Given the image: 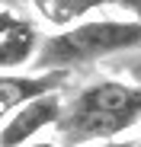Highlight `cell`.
Returning a JSON list of instances; mask_svg holds the SVG:
<instances>
[{
	"instance_id": "cell-3",
	"label": "cell",
	"mask_w": 141,
	"mask_h": 147,
	"mask_svg": "<svg viewBox=\"0 0 141 147\" xmlns=\"http://www.w3.org/2000/svg\"><path fill=\"white\" fill-rule=\"evenodd\" d=\"M64 118V102L58 93H48L42 99H32L29 106H22L3 128H0V147H29V141L45 131V128H58Z\"/></svg>"
},
{
	"instance_id": "cell-9",
	"label": "cell",
	"mask_w": 141,
	"mask_h": 147,
	"mask_svg": "<svg viewBox=\"0 0 141 147\" xmlns=\"http://www.w3.org/2000/svg\"><path fill=\"white\" fill-rule=\"evenodd\" d=\"M90 147H132V144H125V141H112V144H90Z\"/></svg>"
},
{
	"instance_id": "cell-8",
	"label": "cell",
	"mask_w": 141,
	"mask_h": 147,
	"mask_svg": "<svg viewBox=\"0 0 141 147\" xmlns=\"http://www.w3.org/2000/svg\"><path fill=\"white\" fill-rule=\"evenodd\" d=\"M122 7L135 10V13H138V22H141V0H128V3H122Z\"/></svg>"
},
{
	"instance_id": "cell-4",
	"label": "cell",
	"mask_w": 141,
	"mask_h": 147,
	"mask_svg": "<svg viewBox=\"0 0 141 147\" xmlns=\"http://www.w3.org/2000/svg\"><path fill=\"white\" fill-rule=\"evenodd\" d=\"M67 80V70L52 74H0V128L32 99L55 93Z\"/></svg>"
},
{
	"instance_id": "cell-10",
	"label": "cell",
	"mask_w": 141,
	"mask_h": 147,
	"mask_svg": "<svg viewBox=\"0 0 141 147\" xmlns=\"http://www.w3.org/2000/svg\"><path fill=\"white\" fill-rule=\"evenodd\" d=\"M29 147H55V141H39V144H29Z\"/></svg>"
},
{
	"instance_id": "cell-6",
	"label": "cell",
	"mask_w": 141,
	"mask_h": 147,
	"mask_svg": "<svg viewBox=\"0 0 141 147\" xmlns=\"http://www.w3.org/2000/svg\"><path fill=\"white\" fill-rule=\"evenodd\" d=\"M42 10V16L55 22V26H70L74 19H80L83 13L96 10L100 0H45V3H35Z\"/></svg>"
},
{
	"instance_id": "cell-7",
	"label": "cell",
	"mask_w": 141,
	"mask_h": 147,
	"mask_svg": "<svg viewBox=\"0 0 141 147\" xmlns=\"http://www.w3.org/2000/svg\"><path fill=\"white\" fill-rule=\"evenodd\" d=\"M16 22H19V16H16L13 10H0V38H3V35L16 26Z\"/></svg>"
},
{
	"instance_id": "cell-2",
	"label": "cell",
	"mask_w": 141,
	"mask_h": 147,
	"mask_svg": "<svg viewBox=\"0 0 141 147\" xmlns=\"http://www.w3.org/2000/svg\"><path fill=\"white\" fill-rule=\"evenodd\" d=\"M141 48V22L138 19H96V22H80L74 29H64L52 38H45L32 67L39 74L52 70H70L74 64H90L115 51Z\"/></svg>"
},
{
	"instance_id": "cell-1",
	"label": "cell",
	"mask_w": 141,
	"mask_h": 147,
	"mask_svg": "<svg viewBox=\"0 0 141 147\" xmlns=\"http://www.w3.org/2000/svg\"><path fill=\"white\" fill-rule=\"evenodd\" d=\"M141 121V83L100 80L74 96L58 125L61 141L70 147L112 144L115 134Z\"/></svg>"
},
{
	"instance_id": "cell-5",
	"label": "cell",
	"mask_w": 141,
	"mask_h": 147,
	"mask_svg": "<svg viewBox=\"0 0 141 147\" xmlns=\"http://www.w3.org/2000/svg\"><path fill=\"white\" fill-rule=\"evenodd\" d=\"M39 48H42V38H39L35 26H32L29 19H19L16 26L0 38V74L35 61Z\"/></svg>"
}]
</instances>
